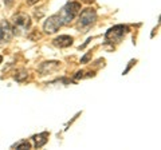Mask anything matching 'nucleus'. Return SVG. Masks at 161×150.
Wrapping results in <instances>:
<instances>
[{"label":"nucleus","mask_w":161,"mask_h":150,"mask_svg":"<svg viewBox=\"0 0 161 150\" xmlns=\"http://www.w3.org/2000/svg\"><path fill=\"white\" fill-rule=\"evenodd\" d=\"M79 12H80V4L77 2H70L60 9L58 15H59V18H60V20H62L63 24H70L75 18H77V15Z\"/></svg>","instance_id":"1"},{"label":"nucleus","mask_w":161,"mask_h":150,"mask_svg":"<svg viewBox=\"0 0 161 150\" xmlns=\"http://www.w3.org/2000/svg\"><path fill=\"white\" fill-rule=\"evenodd\" d=\"M129 32V27L128 26H122V24H118V26H114L109 29L105 35V40L106 43H119L124 39V36Z\"/></svg>","instance_id":"2"},{"label":"nucleus","mask_w":161,"mask_h":150,"mask_svg":"<svg viewBox=\"0 0 161 150\" xmlns=\"http://www.w3.org/2000/svg\"><path fill=\"white\" fill-rule=\"evenodd\" d=\"M14 22V28L12 31L16 35H22L23 31H27V29L31 27V18L28 16L27 13H18L12 18Z\"/></svg>","instance_id":"3"},{"label":"nucleus","mask_w":161,"mask_h":150,"mask_svg":"<svg viewBox=\"0 0 161 150\" xmlns=\"http://www.w3.org/2000/svg\"><path fill=\"white\" fill-rule=\"evenodd\" d=\"M97 20V12L94 8H86L83 9L79 15V20H78V28H87L94 22Z\"/></svg>","instance_id":"4"},{"label":"nucleus","mask_w":161,"mask_h":150,"mask_svg":"<svg viewBox=\"0 0 161 150\" xmlns=\"http://www.w3.org/2000/svg\"><path fill=\"white\" fill-rule=\"evenodd\" d=\"M63 26V23L62 20H60V18H59V15H53V16H50L46 22H44L43 24V31L46 32V34H55L58 31V29Z\"/></svg>","instance_id":"5"},{"label":"nucleus","mask_w":161,"mask_h":150,"mask_svg":"<svg viewBox=\"0 0 161 150\" xmlns=\"http://www.w3.org/2000/svg\"><path fill=\"white\" fill-rule=\"evenodd\" d=\"M12 36H14V31L11 24L7 20H2L0 22V44L11 42Z\"/></svg>","instance_id":"6"},{"label":"nucleus","mask_w":161,"mask_h":150,"mask_svg":"<svg viewBox=\"0 0 161 150\" xmlns=\"http://www.w3.org/2000/svg\"><path fill=\"white\" fill-rule=\"evenodd\" d=\"M59 62L57 61H48V62H43L42 64L39 66V72L42 75H47V74H51L54 71H57V70L59 68Z\"/></svg>","instance_id":"7"},{"label":"nucleus","mask_w":161,"mask_h":150,"mask_svg":"<svg viewBox=\"0 0 161 150\" xmlns=\"http://www.w3.org/2000/svg\"><path fill=\"white\" fill-rule=\"evenodd\" d=\"M74 39L71 36H69V35H60V36L55 38L53 40V44L54 46H57L59 48H66V47H70L73 44Z\"/></svg>","instance_id":"8"},{"label":"nucleus","mask_w":161,"mask_h":150,"mask_svg":"<svg viewBox=\"0 0 161 150\" xmlns=\"http://www.w3.org/2000/svg\"><path fill=\"white\" fill-rule=\"evenodd\" d=\"M32 139L35 141V147L40 149L42 146H44V145H46L47 139H48V133H47V131H43V133L38 134V136H34Z\"/></svg>","instance_id":"9"},{"label":"nucleus","mask_w":161,"mask_h":150,"mask_svg":"<svg viewBox=\"0 0 161 150\" xmlns=\"http://www.w3.org/2000/svg\"><path fill=\"white\" fill-rule=\"evenodd\" d=\"M12 149H18V150H30V149H31V143L24 139V141H19L18 143H15L14 146H12Z\"/></svg>","instance_id":"10"},{"label":"nucleus","mask_w":161,"mask_h":150,"mask_svg":"<svg viewBox=\"0 0 161 150\" xmlns=\"http://www.w3.org/2000/svg\"><path fill=\"white\" fill-rule=\"evenodd\" d=\"M14 78H15V81H18V82H24L28 78V72L26 70H19Z\"/></svg>","instance_id":"11"},{"label":"nucleus","mask_w":161,"mask_h":150,"mask_svg":"<svg viewBox=\"0 0 161 150\" xmlns=\"http://www.w3.org/2000/svg\"><path fill=\"white\" fill-rule=\"evenodd\" d=\"M90 58H92V54H86L82 59H80V63H87L90 61Z\"/></svg>","instance_id":"12"},{"label":"nucleus","mask_w":161,"mask_h":150,"mask_svg":"<svg viewBox=\"0 0 161 150\" xmlns=\"http://www.w3.org/2000/svg\"><path fill=\"white\" fill-rule=\"evenodd\" d=\"M74 78L75 79H82V78H85V71H78L77 74H75Z\"/></svg>","instance_id":"13"},{"label":"nucleus","mask_w":161,"mask_h":150,"mask_svg":"<svg viewBox=\"0 0 161 150\" xmlns=\"http://www.w3.org/2000/svg\"><path fill=\"white\" fill-rule=\"evenodd\" d=\"M36 38H38V39L40 38V35H39L38 32H34V35H30V39H32V40H34V39H36Z\"/></svg>","instance_id":"14"},{"label":"nucleus","mask_w":161,"mask_h":150,"mask_svg":"<svg viewBox=\"0 0 161 150\" xmlns=\"http://www.w3.org/2000/svg\"><path fill=\"white\" fill-rule=\"evenodd\" d=\"M133 63H136V61H130V64H129V66L126 67V70H125V71H124V75L126 74V72L129 71V70H130V67H132V64H133Z\"/></svg>","instance_id":"15"},{"label":"nucleus","mask_w":161,"mask_h":150,"mask_svg":"<svg viewBox=\"0 0 161 150\" xmlns=\"http://www.w3.org/2000/svg\"><path fill=\"white\" fill-rule=\"evenodd\" d=\"M38 2H39V0H27V4H28V6H34V4L38 3Z\"/></svg>","instance_id":"16"},{"label":"nucleus","mask_w":161,"mask_h":150,"mask_svg":"<svg viewBox=\"0 0 161 150\" xmlns=\"http://www.w3.org/2000/svg\"><path fill=\"white\" fill-rule=\"evenodd\" d=\"M12 3H14V0H4V4H6V6H12Z\"/></svg>","instance_id":"17"},{"label":"nucleus","mask_w":161,"mask_h":150,"mask_svg":"<svg viewBox=\"0 0 161 150\" xmlns=\"http://www.w3.org/2000/svg\"><path fill=\"white\" fill-rule=\"evenodd\" d=\"M2 61H3V58H2V55H0V63H2Z\"/></svg>","instance_id":"18"}]
</instances>
